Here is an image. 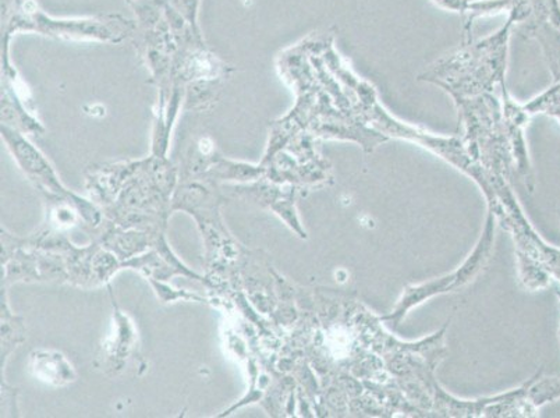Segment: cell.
Returning <instances> with one entry per match:
<instances>
[{"label": "cell", "instance_id": "5", "mask_svg": "<svg viewBox=\"0 0 560 418\" xmlns=\"http://www.w3.org/2000/svg\"><path fill=\"white\" fill-rule=\"evenodd\" d=\"M431 2L447 12L466 14L471 0H431Z\"/></svg>", "mask_w": 560, "mask_h": 418}, {"label": "cell", "instance_id": "4", "mask_svg": "<svg viewBox=\"0 0 560 418\" xmlns=\"http://www.w3.org/2000/svg\"><path fill=\"white\" fill-rule=\"evenodd\" d=\"M529 115L545 114L560 121V81L524 105Z\"/></svg>", "mask_w": 560, "mask_h": 418}, {"label": "cell", "instance_id": "3", "mask_svg": "<svg viewBox=\"0 0 560 418\" xmlns=\"http://www.w3.org/2000/svg\"><path fill=\"white\" fill-rule=\"evenodd\" d=\"M521 34L523 37L538 40L553 81H560V33L551 24L541 23L521 30Z\"/></svg>", "mask_w": 560, "mask_h": 418}, {"label": "cell", "instance_id": "1", "mask_svg": "<svg viewBox=\"0 0 560 418\" xmlns=\"http://www.w3.org/2000/svg\"><path fill=\"white\" fill-rule=\"evenodd\" d=\"M516 24L506 20L499 32L483 39L472 37L471 25L463 28L459 47L451 50L419 76L455 100L492 94L505 83L509 39Z\"/></svg>", "mask_w": 560, "mask_h": 418}, {"label": "cell", "instance_id": "2", "mask_svg": "<svg viewBox=\"0 0 560 418\" xmlns=\"http://www.w3.org/2000/svg\"><path fill=\"white\" fill-rule=\"evenodd\" d=\"M492 241L493 218L490 216L488 217L486 231H483V236L481 237L480 243H478L476 252L472 253V256L467 259L459 271L453 272L450 277L420 285V287L407 288L405 290L404 298L399 300V303H397L395 310L392 311V314L385 315L381 321H385V323L394 325V328L396 329L397 326L400 325L401 320L406 317L407 311L415 307V305L420 304L422 300L429 299L431 295L438 293L447 292V290H453L462 287V285L470 282L471 278L480 271L483 263L490 258Z\"/></svg>", "mask_w": 560, "mask_h": 418}]
</instances>
